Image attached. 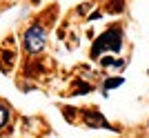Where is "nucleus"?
<instances>
[{
    "label": "nucleus",
    "mask_w": 149,
    "mask_h": 138,
    "mask_svg": "<svg viewBox=\"0 0 149 138\" xmlns=\"http://www.w3.org/2000/svg\"><path fill=\"white\" fill-rule=\"evenodd\" d=\"M22 47L29 56H38L42 54L47 47V29L42 22H31L22 33Z\"/></svg>",
    "instance_id": "obj_2"
},
{
    "label": "nucleus",
    "mask_w": 149,
    "mask_h": 138,
    "mask_svg": "<svg viewBox=\"0 0 149 138\" xmlns=\"http://www.w3.org/2000/svg\"><path fill=\"white\" fill-rule=\"evenodd\" d=\"M107 9H109L111 13H118V11H123V9H125V2H123V0H116L113 5L109 2V7H107Z\"/></svg>",
    "instance_id": "obj_6"
},
{
    "label": "nucleus",
    "mask_w": 149,
    "mask_h": 138,
    "mask_svg": "<svg viewBox=\"0 0 149 138\" xmlns=\"http://www.w3.org/2000/svg\"><path fill=\"white\" fill-rule=\"evenodd\" d=\"M123 45H125V31H123V25L116 22V25H111L109 29H105V31L93 40L91 49H89V56L96 58V60L102 58L105 54L116 56V54L123 51Z\"/></svg>",
    "instance_id": "obj_1"
},
{
    "label": "nucleus",
    "mask_w": 149,
    "mask_h": 138,
    "mask_svg": "<svg viewBox=\"0 0 149 138\" xmlns=\"http://www.w3.org/2000/svg\"><path fill=\"white\" fill-rule=\"evenodd\" d=\"M100 16H102V11H93V13H91V16H89V20H98V18H100Z\"/></svg>",
    "instance_id": "obj_7"
},
{
    "label": "nucleus",
    "mask_w": 149,
    "mask_h": 138,
    "mask_svg": "<svg viewBox=\"0 0 149 138\" xmlns=\"http://www.w3.org/2000/svg\"><path fill=\"white\" fill-rule=\"evenodd\" d=\"M147 74H149V69H147Z\"/></svg>",
    "instance_id": "obj_8"
},
{
    "label": "nucleus",
    "mask_w": 149,
    "mask_h": 138,
    "mask_svg": "<svg viewBox=\"0 0 149 138\" xmlns=\"http://www.w3.org/2000/svg\"><path fill=\"white\" fill-rule=\"evenodd\" d=\"M9 116H11V109H9V105L0 102V132L7 127V123H9Z\"/></svg>",
    "instance_id": "obj_5"
},
{
    "label": "nucleus",
    "mask_w": 149,
    "mask_h": 138,
    "mask_svg": "<svg viewBox=\"0 0 149 138\" xmlns=\"http://www.w3.org/2000/svg\"><path fill=\"white\" fill-rule=\"evenodd\" d=\"M120 85H125V78H123V76H116V78H107V80L102 82V94H109L111 89L120 87Z\"/></svg>",
    "instance_id": "obj_4"
},
{
    "label": "nucleus",
    "mask_w": 149,
    "mask_h": 138,
    "mask_svg": "<svg viewBox=\"0 0 149 138\" xmlns=\"http://www.w3.org/2000/svg\"><path fill=\"white\" fill-rule=\"evenodd\" d=\"M85 123H87L89 127H109V125H107V120L102 118L98 112H93V114L87 112V114H85Z\"/></svg>",
    "instance_id": "obj_3"
}]
</instances>
